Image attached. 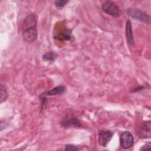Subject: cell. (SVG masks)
I'll list each match as a JSON object with an SVG mask.
<instances>
[{"mask_svg":"<svg viewBox=\"0 0 151 151\" xmlns=\"http://www.w3.org/2000/svg\"><path fill=\"white\" fill-rule=\"evenodd\" d=\"M127 14L133 19L146 24L150 23V17L145 12L136 8H128Z\"/></svg>","mask_w":151,"mask_h":151,"instance_id":"1","label":"cell"},{"mask_svg":"<svg viewBox=\"0 0 151 151\" xmlns=\"http://www.w3.org/2000/svg\"><path fill=\"white\" fill-rule=\"evenodd\" d=\"M61 126L64 128H80L82 127L80 120L71 114H68L63 118Z\"/></svg>","mask_w":151,"mask_h":151,"instance_id":"3","label":"cell"},{"mask_svg":"<svg viewBox=\"0 0 151 151\" xmlns=\"http://www.w3.org/2000/svg\"><path fill=\"white\" fill-rule=\"evenodd\" d=\"M65 150H68V151H76V150H78V148L76 146L74 145L71 144H68L65 146Z\"/></svg>","mask_w":151,"mask_h":151,"instance_id":"14","label":"cell"},{"mask_svg":"<svg viewBox=\"0 0 151 151\" xmlns=\"http://www.w3.org/2000/svg\"><path fill=\"white\" fill-rule=\"evenodd\" d=\"M0 94H1L0 102L2 103V102L5 101L8 97V93H7L6 88L3 84H1L0 87Z\"/></svg>","mask_w":151,"mask_h":151,"instance_id":"12","label":"cell"},{"mask_svg":"<svg viewBox=\"0 0 151 151\" xmlns=\"http://www.w3.org/2000/svg\"><path fill=\"white\" fill-rule=\"evenodd\" d=\"M68 1L66 0H57L54 2L55 5L58 8H62L68 2Z\"/></svg>","mask_w":151,"mask_h":151,"instance_id":"13","label":"cell"},{"mask_svg":"<svg viewBox=\"0 0 151 151\" xmlns=\"http://www.w3.org/2000/svg\"><path fill=\"white\" fill-rule=\"evenodd\" d=\"M65 90V88L63 86H59L53 88L52 89L44 92L42 94L46 96H56L63 94Z\"/></svg>","mask_w":151,"mask_h":151,"instance_id":"10","label":"cell"},{"mask_svg":"<svg viewBox=\"0 0 151 151\" xmlns=\"http://www.w3.org/2000/svg\"><path fill=\"white\" fill-rule=\"evenodd\" d=\"M134 143V138L132 134L130 132H124L120 135V144L124 149L130 148Z\"/></svg>","mask_w":151,"mask_h":151,"instance_id":"5","label":"cell"},{"mask_svg":"<svg viewBox=\"0 0 151 151\" xmlns=\"http://www.w3.org/2000/svg\"><path fill=\"white\" fill-rule=\"evenodd\" d=\"M101 9L106 14L114 18H118L122 14L120 8L114 2L110 1L103 2L101 6Z\"/></svg>","mask_w":151,"mask_h":151,"instance_id":"2","label":"cell"},{"mask_svg":"<svg viewBox=\"0 0 151 151\" xmlns=\"http://www.w3.org/2000/svg\"><path fill=\"white\" fill-rule=\"evenodd\" d=\"M22 36L27 42H33L37 40L38 33L37 27H32L22 30Z\"/></svg>","mask_w":151,"mask_h":151,"instance_id":"7","label":"cell"},{"mask_svg":"<svg viewBox=\"0 0 151 151\" xmlns=\"http://www.w3.org/2000/svg\"><path fill=\"white\" fill-rule=\"evenodd\" d=\"M143 88H144V87H137V88H136L135 89H134L133 90V91H138L142 90Z\"/></svg>","mask_w":151,"mask_h":151,"instance_id":"16","label":"cell"},{"mask_svg":"<svg viewBox=\"0 0 151 151\" xmlns=\"http://www.w3.org/2000/svg\"><path fill=\"white\" fill-rule=\"evenodd\" d=\"M140 150H150V146L149 145H145L142 147L140 148Z\"/></svg>","mask_w":151,"mask_h":151,"instance_id":"15","label":"cell"},{"mask_svg":"<svg viewBox=\"0 0 151 151\" xmlns=\"http://www.w3.org/2000/svg\"><path fill=\"white\" fill-rule=\"evenodd\" d=\"M42 58V60L45 61H53L56 58V55L54 51H50L44 53Z\"/></svg>","mask_w":151,"mask_h":151,"instance_id":"11","label":"cell"},{"mask_svg":"<svg viewBox=\"0 0 151 151\" xmlns=\"http://www.w3.org/2000/svg\"><path fill=\"white\" fill-rule=\"evenodd\" d=\"M32 27H37V19L35 14H31L25 18L22 24V30Z\"/></svg>","mask_w":151,"mask_h":151,"instance_id":"8","label":"cell"},{"mask_svg":"<svg viewBox=\"0 0 151 151\" xmlns=\"http://www.w3.org/2000/svg\"><path fill=\"white\" fill-rule=\"evenodd\" d=\"M136 134L141 139H149L150 137V121L143 122L136 129Z\"/></svg>","mask_w":151,"mask_h":151,"instance_id":"4","label":"cell"},{"mask_svg":"<svg viewBox=\"0 0 151 151\" xmlns=\"http://www.w3.org/2000/svg\"><path fill=\"white\" fill-rule=\"evenodd\" d=\"M126 36L127 42L130 45H133L134 44V40L132 32V24L130 20H127L126 24Z\"/></svg>","mask_w":151,"mask_h":151,"instance_id":"9","label":"cell"},{"mask_svg":"<svg viewBox=\"0 0 151 151\" xmlns=\"http://www.w3.org/2000/svg\"><path fill=\"white\" fill-rule=\"evenodd\" d=\"M113 136V132L109 130H100L98 133V143L102 147H106Z\"/></svg>","mask_w":151,"mask_h":151,"instance_id":"6","label":"cell"}]
</instances>
